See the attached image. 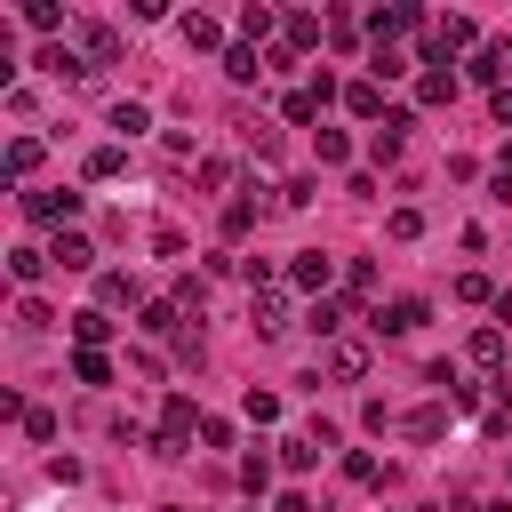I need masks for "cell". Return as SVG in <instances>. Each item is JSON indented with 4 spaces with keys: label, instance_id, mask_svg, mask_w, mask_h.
Wrapping results in <instances>:
<instances>
[{
    "label": "cell",
    "instance_id": "6da1fadb",
    "mask_svg": "<svg viewBox=\"0 0 512 512\" xmlns=\"http://www.w3.org/2000/svg\"><path fill=\"white\" fill-rule=\"evenodd\" d=\"M336 96H344V88L320 72V80H304V88H288V96H280V120H288V128H312V120H320Z\"/></svg>",
    "mask_w": 512,
    "mask_h": 512
},
{
    "label": "cell",
    "instance_id": "7a4b0ae2",
    "mask_svg": "<svg viewBox=\"0 0 512 512\" xmlns=\"http://www.w3.org/2000/svg\"><path fill=\"white\" fill-rule=\"evenodd\" d=\"M424 320H432V312H424V296H392V304H376V312H368V328H376V336H416Z\"/></svg>",
    "mask_w": 512,
    "mask_h": 512
},
{
    "label": "cell",
    "instance_id": "3957f363",
    "mask_svg": "<svg viewBox=\"0 0 512 512\" xmlns=\"http://www.w3.org/2000/svg\"><path fill=\"white\" fill-rule=\"evenodd\" d=\"M232 136H240L248 160H280V128H272L264 112H232Z\"/></svg>",
    "mask_w": 512,
    "mask_h": 512
},
{
    "label": "cell",
    "instance_id": "277c9868",
    "mask_svg": "<svg viewBox=\"0 0 512 512\" xmlns=\"http://www.w3.org/2000/svg\"><path fill=\"white\" fill-rule=\"evenodd\" d=\"M248 328L272 344V336H288V288H256L248 296Z\"/></svg>",
    "mask_w": 512,
    "mask_h": 512
},
{
    "label": "cell",
    "instance_id": "5b68a950",
    "mask_svg": "<svg viewBox=\"0 0 512 512\" xmlns=\"http://www.w3.org/2000/svg\"><path fill=\"white\" fill-rule=\"evenodd\" d=\"M72 32H80V56H88V72H104V64H120V32H112V24H96V16H80Z\"/></svg>",
    "mask_w": 512,
    "mask_h": 512
},
{
    "label": "cell",
    "instance_id": "8992f818",
    "mask_svg": "<svg viewBox=\"0 0 512 512\" xmlns=\"http://www.w3.org/2000/svg\"><path fill=\"white\" fill-rule=\"evenodd\" d=\"M16 208H24L32 224H64V232H72V216H80V192H24Z\"/></svg>",
    "mask_w": 512,
    "mask_h": 512
},
{
    "label": "cell",
    "instance_id": "52a82bcc",
    "mask_svg": "<svg viewBox=\"0 0 512 512\" xmlns=\"http://www.w3.org/2000/svg\"><path fill=\"white\" fill-rule=\"evenodd\" d=\"M320 368H328L336 384H360V376H368V344H360V336H336V344L320 352Z\"/></svg>",
    "mask_w": 512,
    "mask_h": 512
},
{
    "label": "cell",
    "instance_id": "ba28073f",
    "mask_svg": "<svg viewBox=\"0 0 512 512\" xmlns=\"http://www.w3.org/2000/svg\"><path fill=\"white\" fill-rule=\"evenodd\" d=\"M408 128H416V112H408V104H392V112H384V128H368V152H376V160H400Z\"/></svg>",
    "mask_w": 512,
    "mask_h": 512
},
{
    "label": "cell",
    "instance_id": "9c48e42d",
    "mask_svg": "<svg viewBox=\"0 0 512 512\" xmlns=\"http://www.w3.org/2000/svg\"><path fill=\"white\" fill-rule=\"evenodd\" d=\"M344 112H352V120H376V128H384V112H392V104H384V88H376V80L360 72V80H344Z\"/></svg>",
    "mask_w": 512,
    "mask_h": 512
},
{
    "label": "cell",
    "instance_id": "30bf717a",
    "mask_svg": "<svg viewBox=\"0 0 512 512\" xmlns=\"http://www.w3.org/2000/svg\"><path fill=\"white\" fill-rule=\"evenodd\" d=\"M328 280H336V256H320V248H304V256H288V288H312V296H320Z\"/></svg>",
    "mask_w": 512,
    "mask_h": 512
},
{
    "label": "cell",
    "instance_id": "8fae6325",
    "mask_svg": "<svg viewBox=\"0 0 512 512\" xmlns=\"http://www.w3.org/2000/svg\"><path fill=\"white\" fill-rule=\"evenodd\" d=\"M176 32H184V48H200V56L216 48V56H224V24H216L208 8H192V16H176Z\"/></svg>",
    "mask_w": 512,
    "mask_h": 512
},
{
    "label": "cell",
    "instance_id": "7c38bea8",
    "mask_svg": "<svg viewBox=\"0 0 512 512\" xmlns=\"http://www.w3.org/2000/svg\"><path fill=\"white\" fill-rule=\"evenodd\" d=\"M280 32H288L280 48L296 56V48H320V40H328V16H312V8H296V16H280Z\"/></svg>",
    "mask_w": 512,
    "mask_h": 512
},
{
    "label": "cell",
    "instance_id": "4fadbf2b",
    "mask_svg": "<svg viewBox=\"0 0 512 512\" xmlns=\"http://www.w3.org/2000/svg\"><path fill=\"white\" fill-rule=\"evenodd\" d=\"M224 80H232V88H256V80H264V48L232 40V48H224Z\"/></svg>",
    "mask_w": 512,
    "mask_h": 512
},
{
    "label": "cell",
    "instance_id": "5bb4252c",
    "mask_svg": "<svg viewBox=\"0 0 512 512\" xmlns=\"http://www.w3.org/2000/svg\"><path fill=\"white\" fill-rule=\"evenodd\" d=\"M48 256H56L64 272H96V240H88V232H56V240H48Z\"/></svg>",
    "mask_w": 512,
    "mask_h": 512
},
{
    "label": "cell",
    "instance_id": "9a60e30c",
    "mask_svg": "<svg viewBox=\"0 0 512 512\" xmlns=\"http://www.w3.org/2000/svg\"><path fill=\"white\" fill-rule=\"evenodd\" d=\"M48 264H56V256H48V248H32V240H24V248H8V272L24 280V296H32L40 280H48Z\"/></svg>",
    "mask_w": 512,
    "mask_h": 512
},
{
    "label": "cell",
    "instance_id": "2e32d148",
    "mask_svg": "<svg viewBox=\"0 0 512 512\" xmlns=\"http://www.w3.org/2000/svg\"><path fill=\"white\" fill-rule=\"evenodd\" d=\"M72 344H80V352H104V344H112V320H104V304L72 312Z\"/></svg>",
    "mask_w": 512,
    "mask_h": 512
},
{
    "label": "cell",
    "instance_id": "e0dca14e",
    "mask_svg": "<svg viewBox=\"0 0 512 512\" xmlns=\"http://www.w3.org/2000/svg\"><path fill=\"white\" fill-rule=\"evenodd\" d=\"M464 360L496 376V368H504V328H496V320H488V328H472V344H464Z\"/></svg>",
    "mask_w": 512,
    "mask_h": 512
},
{
    "label": "cell",
    "instance_id": "ac0fdd59",
    "mask_svg": "<svg viewBox=\"0 0 512 512\" xmlns=\"http://www.w3.org/2000/svg\"><path fill=\"white\" fill-rule=\"evenodd\" d=\"M136 328H144V336H184V312H176L168 296H152V304L136 312Z\"/></svg>",
    "mask_w": 512,
    "mask_h": 512
},
{
    "label": "cell",
    "instance_id": "d6986e66",
    "mask_svg": "<svg viewBox=\"0 0 512 512\" xmlns=\"http://www.w3.org/2000/svg\"><path fill=\"white\" fill-rule=\"evenodd\" d=\"M400 432H408V440H440V432H448V408H440V400H424V408H408V416H400Z\"/></svg>",
    "mask_w": 512,
    "mask_h": 512
},
{
    "label": "cell",
    "instance_id": "ffe728a7",
    "mask_svg": "<svg viewBox=\"0 0 512 512\" xmlns=\"http://www.w3.org/2000/svg\"><path fill=\"white\" fill-rule=\"evenodd\" d=\"M272 32H280V16H272L264 0H248V8H240V40H248V48H264Z\"/></svg>",
    "mask_w": 512,
    "mask_h": 512
},
{
    "label": "cell",
    "instance_id": "44dd1931",
    "mask_svg": "<svg viewBox=\"0 0 512 512\" xmlns=\"http://www.w3.org/2000/svg\"><path fill=\"white\" fill-rule=\"evenodd\" d=\"M96 304H104V312H112V304H136V312H144V296H136L128 272H96Z\"/></svg>",
    "mask_w": 512,
    "mask_h": 512
},
{
    "label": "cell",
    "instance_id": "7402d4cb",
    "mask_svg": "<svg viewBox=\"0 0 512 512\" xmlns=\"http://www.w3.org/2000/svg\"><path fill=\"white\" fill-rule=\"evenodd\" d=\"M168 304H176L184 320H200V312H208V280H200V272H184V280L168 288Z\"/></svg>",
    "mask_w": 512,
    "mask_h": 512
},
{
    "label": "cell",
    "instance_id": "603a6c76",
    "mask_svg": "<svg viewBox=\"0 0 512 512\" xmlns=\"http://www.w3.org/2000/svg\"><path fill=\"white\" fill-rule=\"evenodd\" d=\"M464 72H472L480 88H504V72H512V56H504V48H480V56L464 64Z\"/></svg>",
    "mask_w": 512,
    "mask_h": 512
},
{
    "label": "cell",
    "instance_id": "cb8c5ba5",
    "mask_svg": "<svg viewBox=\"0 0 512 512\" xmlns=\"http://www.w3.org/2000/svg\"><path fill=\"white\" fill-rule=\"evenodd\" d=\"M312 152H320V168H344L352 160V136L344 128H312Z\"/></svg>",
    "mask_w": 512,
    "mask_h": 512
},
{
    "label": "cell",
    "instance_id": "d4e9b609",
    "mask_svg": "<svg viewBox=\"0 0 512 512\" xmlns=\"http://www.w3.org/2000/svg\"><path fill=\"white\" fill-rule=\"evenodd\" d=\"M432 40H440V56L472 48V16H440V24H432Z\"/></svg>",
    "mask_w": 512,
    "mask_h": 512
},
{
    "label": "cell",
    "instance_id": "484cf974",
    "mask_svg": "<svg viewBox=\"0 0 512 512\" xmlns=\"http://www.w3.org/2000/svg\"><path fill=\"white\" fill-rule=\"evenodd\" d=\"M448 96H456V72H448V64H432V72L416 80V104H448Z\"/></svg>",
    "mask_w": 512,
    "mask_h": 512
},
{
    "label": "cell",
    "instance_id": "4316f807",
    "mask_svg": "<svg viewBox=\"0 0 512 512\" xmlns=\"http://www.w3.org/2000/svg\"><path fill=\"white\" fill-rule=\"evenodd\" d=\"M32 168H40V136H8V176L24 184Z\"/></svg>",
    "mask_w": 512,
    "mask_h": 512
},
{
    "label": "cell",
    "instance_id": "83f0119b",
    "mask_svg": "<svg viewBox=\"0 0 512 512\" xmlns=\"http://www.w3.org/2000/svg\"><path fill=\"white\" fill-rule=\"evenodd\" d=\"M120 168H128V152H120V144H96V152H88V184H112Z\"/></svg>",
    "mask_w": 512,
    "mask_h": 512
},
{
    "label": "cell",
    "instance_id": "f1b7e54d",
    "mask_svg": "<svg viewBox=\"0 0 512 512\" xmlns=\"http://www.w3.org/2000/svg\"><path fill=\"white\" fill-rule=\"evenodd\" d=\"M256 216H264V200H256V192H248V200H232V208H224V240H248V224H256Z\"/></svg>",
    "mask_w": 512,
    "mask_h": 512
},
{
    "label": "cell",
    "instance_id": "f546056e",
    "mask_svg": "<svg viewBox=\"0 0 512 512\" xmlns=\"http://www.w3.org/2000/svg\"><path fill=\"white\" fill-rule=\"evenodd\" d=\"M304 320H312V336H328V344L344 336V304H336V296H320V304H312Z\"/></svg>",
    "mask_w": 512,
    "mask_h": 512
},
{
    "label": "cell",
    "instance_id": "4dcf8cb0",
    "mask_svg": "<svg viewBox=\"0 0 512 512\" xmlns=\"http://www.w3.org/2000/svg\"><path fill=\"white\" fill-rule=\"evenodd\" d=\"M240 488H248V496H264V488H272V456H264V448H248V456H240Z\"/></svg>",
    "mask_w": 512,
    "mask_h": 512
},
{
    "label": "cell",
    "instance_id": "1f68e13d",
    "mask_svg": "<svg viewBox=\"0 0 512 512\" xmlns=\"http://www.w3.org/2000/svg\"><path fill=\"white\" fill-rule=\"evenodd\" d=\"M24 24H32V32H48V40H56V32H64V8H56V0H24Z\"/></svg>",
    "mask_w": 512,
    "mask_h": 512
},
{
    "label": "cell",
    "instance_id": "d6a6232c",
    "mask_svg": "<svg viewBox=\"0 0 512 512\" xmlns=\"http://www.w3.org/2000/svg\"><path fill=\"white\" fill-rule=\"evenodd\" d=\"M112 128H120V136H144V128H152V112L128 96V104H112Z\"/></svg>",
    "mask_w": 512,
    "mask_h": 512
},
{
    "label": "cell",
    "instance_id": "836d02e7",
    "mask_svg": "<svg viewBox=\"0 0 512 512\" xmlns=\"http://www.w3.org/2000/svg\"><path fill=\"white\" fill-rule=\"evenodd\" d=\"M16 328H32V336H40V328H56V312H48V296H24V304H16Z\"/></svg>",
    "mask_w": 512,
    "mask_h": 512
},
{
    "label": "cell",
    "instance_id": "e575fe53",
    "mask_svg": "<svg viewBox=\"0 0 512 512\" xmlns=\"http://www.w3.org/2000/svg\"><path fill=\"white\" fill-rule=\"evenodd\" d=\"M72 376H80V384H112V360H104V352H72Z\"/></svg>",
    "mask_w": 512,
    "mask_h": 512
},
{
    "label": "cell",
    "instance_id": "d590c367",
    "mask_svg": "<svg viewBox=\"0 0 512 512\" xmlns=\"http://www.w3.org/2000/svg\"><path fill=\"white\" fill-rule=\"evenodd\" d=\"M240 408H248V424H280V392H256V384H248Z\"/></svg>",
    "mask_w": 512,
    "mask_h": 512
},
{
    "label": "cell",
    "instance_id": "8d00e7d4",
    "mask_svg": "<svg viewBox=\"0 0 512 512\" xmlns=\"http://www.w3.org/2000/svg\"><path fill=\"white\" fill-rule=\"evenodd\" d=\"M312 192H320V176H288L280 184V208H312Z\"/></svg>",
    "mask_w": 512,
    "mask_h": 512
},
{
    "label": "cell",
    "instance_id": "74e56055",
    "mask_svg": "<svg viewBox=\"0 0 512 512\" xmlns=\"http://www.w3.org/2000/svg\"><path fill=\"white\" fill-rule=\"evenodd\" d=\"M456 296H464V304H496V280H488V272H464Z\"/></svg>",
    "mask_w": 512,
    "mask_h": 512
},
{
    "label": "cell",
    "instance_id": "f35d334b",
    "mask_svg": "<svg viewBox=\"0 0 512 512\" xmlns=\"http://www.w3.org/2000/svg\"><path fill=\"white\" fill-rule=\"evenodd\" d=\"M200 192H232V160H200Z\"/></svg>",
    "mask_w": 512,
    "mask_h": 512
},
{
    "label": "cell",
    "instance_id": "ab89813d",
    "mask_svg": "<svg viewBox=\"0 0 512 512\" xmlns=\"http://www.w3.org/2000/svg\"><path fill=\"white\" fill-rule=\"evenodd\" d=\"M392 240H424V208H392Z\"/></svg>",
    "mask_w": 512,
    "mask_h": 512
},
{
    "label": "cell",
    "instance_id": "60d3db41",
    "mask_svg": "<svg viewBox=\"0 0 512 512\" xmlns=\"http://www.w3.org/2000/svg\"><path fill=\"white\" fill-rule=\"evenodd\" d=\"M344 288H352V296H368V288H376V264H368V256H352V264H344Z\"/></svg>",
    "mask_w": 512,
    "mask_h": 512
},
{
    "label": "cell",
    "instance_id": "b9f144b4",
    "mask_svg": "<svg viewBox=\"0 0 512 512\" xmlns=\"http://www.w3.org/2000/svg\"><path fill=\"white\" fill-rule=\"evenodd\" d=\"M360 32H368V24H352V16H328V40H336V48H360Z\"/></svg>",
    "mask_w": 512,
    "mask_h": 512
},
{
    "label": "cell",
    "instance_id": "7bdbcfd3",
    "mask_svg": "<svg viewBox=\"0 0 512 512\" xmlns=\"http://www.w3.org/2000/svg\"><path fill=\"white\" fill-rule=\"evenodd\" d=\"M176 360H184V368H200V360H208V344H200V328H184V336H176Z\"/></svg>",
    "mask_w": 512,
    "mask_h": 512
},
{
    "label": "cell",
    "instance_id": "ee69618b",
    "mask_svg": "<svg viewBox=\"0 0 512 512\" xmlns=\"http://www.w3.org/2000/svg\"><path fill=\"white\" fill-rule=\"evenodd\" d=\"M488 112H496V128H512V88H496V96H488Z\"/></svg>",
    "mask_w": 512,
    "mask_h": 512
},
{
    "label": "cell",
    "instance_id": "f6af8a7d",
    "mask_svg": "<svg viewBox=\"0 0 512 512\" xmlns=\"http://www.w3.org/2000/svg\"><path fill=\"white\" fill-rule=\"evenodd\" d=\"M272 512H312V496H304V488H288V496H280Z\"/></svg>",
    "mask_w": 512,
    "mask_h": 512
},
{
    "label": "cell",
    "instance_id": "bcb514c9",
    "mask_svg": "<svg viewBox=\"0 0 512 512\" xmlns=\"http://www.w3.org/2000/svg\"><path fill=\"white\" fill-rule=\"evenodd\" d=\"M488 200H504V208H512V176H504V168L488 176Z\"/></svg>",
    "mask_w": 512,
    "mask_h": 512
},
{
    "label": "cell",
    "instance_id": "7dc6e473",
    "mask_svg": "<svg viewBox=\"0 0 512 512\" xmlns=\"http://www.w3.org/2000/svg\"><path fill=\"white\" fill-rule=\"evenodd\" d=\"M488 312H496V328H512V288H496V304H488Z\"/></svg>",
    "mask_w": 512,
    "mask_h": 512
},
{
    "label": "cell",
    "instance_id": "c3c4849f",
    "mask_svg": "<svg viewBox=\"0 0 512 512\" xmlns=\"http://www.w3.org/2000/svg\"><path fill=\"white\" fill-rule=\"evenodd\" d=\"M496 168H504V176H512V136H504V152H496Z\"/></svg>",
    "mask_w": 512,
    "mask_h": 512
},
{
    "label": "cell",
    "instance_id": "681fc988",
    "mask_svg": "<svg viewBox=\"0 0 512 512\" xmlns=\"http://www.w3.org/2000/svg\"><path fill=\"white\" fill-rule=\"evenodd\" d=\"M504 400H512V376H504Z\"/></svg>",
    "mask_w": 512,
    "mask_h": 512
},
{
    "label": "cell",
    "instance_id": "f907efd6",
    "mask_svg": "<svg viewBox=\"0 0 512 512\" xmlns=\"http://www.w3.org/2000/svg\"><path fill=\"white\" fill-rule=\"evenodd\" d=\"M168 512H184V504H168Z\"/></svg>",
    "mask_w": 512,
    "mask_h": 512
}]
</instances>
